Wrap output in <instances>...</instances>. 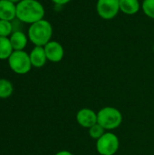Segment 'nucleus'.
I'll return each instance as SVG.
<instances>
[{
    "label": "nucleus",
    "mask_w": 154,
    "mask_h": 155,
    "mask_svg": "<svg viewBox=\"0 0 154 155\" xmlns=\"http://www.w3.org/2000/svg\"><path fill=\"white\" fill-rule=\"evenodd\" d=\"M44 8L38 0H22L16 4V19L32 25L44 19Z\"/></svg>",
    "instance_id": "1"
},
{
    "label": "nucleus",
    "mask_w": 154,
    "mask_h": 155,
    "mask_svg": "<svg viewBox=\"0 0 154 155\" xmlns=\"http://www.w3.org/2000/svg\"><path fill=\"white\" fill-rule=\"evenodd\" d=\"M52 35V25L45 19H42L30 25L27 32L28 39L35 46H44L51 41Z\"/></svg>",
    "instance_id": "2"
},
{
    "label": "nucleus",
    "mask_w": 154,
    "mask_h": 155,
    "mask_svg": "<svg viewBox=\"0 0 154 155\" xmlns=\"http://www.w3.org/2000/svg\"><path fill=\"white\" fill-rule=\"evenodd\" d=\"M123 122L121 112L114 107H104L97 113V123L105 130L118 128Z\"/></svg>",
    "instance_id": "3"
},
{
    "label": "nucleus",
    "mask_w": 154,
    "mask_h": 155,
    "mask_svg": "<svg viewBox=\"0 0 154 155\" xmlns=\"http://www.w3.org/2000/svg\"><path fill=\"white\" fill-rule=\"evenodd\" d=\"M7 60L11 70L17 74H25L32 68L30 56L24 50L14 51Z\"/></svg>",
    "instance_id": "4"
},
{
    "label": "nucleus",
    "mask_w": 154,
    "mask_h": 155,
    "mask_svg": "<svg viewBox=\"0 0 154 155\" xmlns=\"http://www.w3.org/2000/svg\"><path fill=\"white\" fill-rule=\"evenodd\" d=\"M119 139L112 133H105L96 142L97 152L101 155H114L119 149Z\"/></svg>",
    "instance_id": "5"
},
{
    "label": "nucleus",
    "mask_w": 154,
    "mask_h": 155,
    "mask_svg": "<svg viewBox=\"0 0 154 155\" xmlns=\"http://www.w3.org/2000/svg\"><path fill=\"white\" fill-rule=\"evenodd\" d=\"M98 15L105 20L114 18L120 11L119 0H98L96 5Z\"/></svg>",
    "instance_id": "6"
},
{
    "label": "nucleus",
    "mask_w": 154,
    "mask_h": 155,
    "mask_svg": "<svg viewBox=\"0 0 154 155\" xmlns=\"http://www.w3.org/2000/svg\"><path fill=\"white\" fill-rule=\"evenodd\" d=\"M44 48L47 60L53 63H58L63 59L64 51L60 43L56 41H50L44 46Z\"/></svg>",
    "instance_id": "7"
},
{
    "label": "nucleus",
    "mask_w": 154,
    "mask_h": 155,
    "mask_svg": "<svg viewBox=\"0 0 154 155\" xmlns=\"http://www.w3.org/2000/svg\"><path fill=\"white\" fill-rule=\"evenodd\" d=\"M76 120L82 127L89 129L97 124V114H95L92 109L84 108L77 113Z\"/></svg>",
    "instance_id": "8"
},
{
    "label": "nucleus",
    "mask_w": 154,
    "mask_h": 155,
    "mask_svg": "<svg viewBox=\"0 0 154 155\" xmlns=\"http://www.w3.org/2000/svg\"><path fill=\"white\" fill-rule=\"evenodd\" d=\"M16 18V5L8 0H0V20L14 21Z\"/></svg>",
    "instance_id": "9"
},
{
    "label": "nucleus",
    "mask_w": 154,
    "mask_h": 155,
    "mask_svg": "<svg viewBox=\"0 0 154 155\" xmlns=\"http://www.w3.org/2000/svg\"><path fill=\"white\" fill-rule=\"evenodd\" d=\"M29 56H30L32 66L35 68L43 67L47 61V57L44 46H34L32 49L31 53L29 54Z\"/></svg>",
    "instance_id": "10"
},
{
    "label": "nucleus",
    "mask_w": 154,
    "mask_h": 155,
    "mask_svg": "<svg viewBox=\"0 0 154 155\" xmlns=\"http://www.w3.org/2000/svg\"><path fill=\"white\" fill-rule=\"evenodd\" d=\"M9 40L14 51H21L25 48L28 42V36L21 30L14 31L9 36Z\"/></svg>",
    "instance_id": "11"
},
{
    "label": "nucleus",
    "mask_w": 154,
    "mask_h": 155,
    "mask_svg": "<svg viewBox=\"0 0 154 155\" xmlns=\"http://www.w3.org/2000/svg\"><path fill=\"white\" fill-rule=\"evenodd\" d=\"M120 11L126 15H135L140 10L139 0H119Z\"/></svg>",
    "instance_id": "12"
},
{
    "label": "nucleus",
    "mask_w": 154,
    "mask_h": 155,
    "mask_svg": "<svg viewBox=\"0 0 154 155\" xmlns=\"http://www.w3.org/2000/svg\"><path fill=\"white\" fill-rule=\"evenodd\" d=\"M14 49L10 43L9 37L0 36V60H5L10 57Z\"/></svg>",
    "instance_id": "13"
},
{
    "label": "nucleus",
    "mask_w": 154,
    "mask_h": 155,
    "mask_svg": "<svg viewBox=\"0 0 154 155\" xmlns=\"http://www.w3.org/2000/svg\"><path fill=\"white\" fill-rule=\"evenodd\" d=\"M13 94V84L6 79H0V98H8Z\"/></svg>",
    "instance_id": "14"
},
{
    "label": "nucleus",
    "mask_w": 154,
    "mask_h": 155,
    "mask_svg": "<svg viewBox=\"0 0 154 155\" xmlns=\"http://www.w3.org/2000/svg\"><path fill=\"white\" fill-rule=\"evenodd\" d=\"M13 32H14V28L11 21L0 20V36L9 37Z\"/></svg>",
    "instance_id": "15"
},
{
    "label": "nucleus",
    "mask_w": 154,
    "mask_h": 155,
    "mask_svg": "<svg viewBox=\"0 0 154 155\" xmlns=\"http://www.w3.org/2000/svg\"><path fill=\"white\" fill-rule=\"evenodd\" d=\"M104 130L105 129L97 123L96 124H94L91 128H89V134L93 139L98 140L99 138H101L105 134Z\"/></svg>",
    "instance_id": "16"
},
{
    "label": "nucleus",
    "mask_w": 154,
    "mask_h": 155,
    "mask_svg": "<svg viewBox=\"0 0 154 155\" xmlns=\"http://www.w3.org/2000/svg\"><path fill=\"white\" fill-rule=\"evenodd\" d=\"M142 7L148 17L154 19V0H143Z\"/></svg>",
    "instance_id": "17"
},
{
    "label": "nucleus",
    "mask_w": 154,
    "mask_h": 155,
    "mask_svg": "<svg viewBox=\"0 0 154 155\" xmlns=\"http://www.w3.org/2000/svg\"><path fill=\"white\" fill-rule=\"evenodd\" d=\"M53 3H54L57 5H64L67 3H69L71 0H51Z\"/></svg>",
    "instance_id": "18"
},
{
    "label": "nucleus",
    "mask_w": 154,
    "mask_h": 155,
    "mask_svg": "<svg viewBox=\"0 0 154 155\" xmlns=\"http://www.w3.org/2000/svg\"><path fill=\"white\" fill-rule=\"evenodd\" d=\"M55 155H74L73 153H71L70 152L68 151H61L59 153H57Z\"/></svg>",
    "instance_id": "19"
},
{
    "label": "nucleus",
    "mask_w": 154,
    "mask_h": 155,
    "mask_svg": "<svg viewBox=\"0 0 154 155\" xmlns=\"http://www.w3.org/2000/svg\"><path fill=\"white\" fill-rule=\"evenodd\" d=\"M8 1H10V2H12V3H14V4H18L20 1H22V0H8Z\"/></svg>",
    "instance_id": "20"
}]
</instances>
